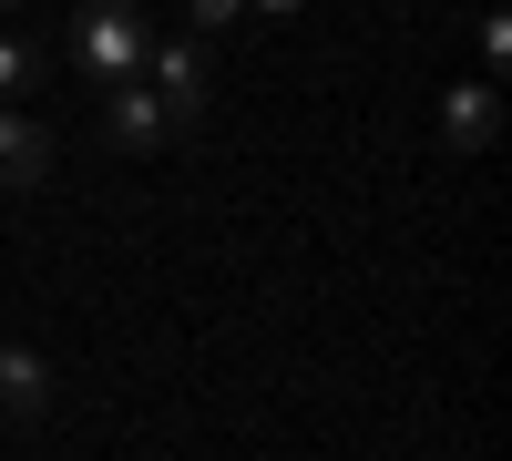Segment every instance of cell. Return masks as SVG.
Returning <instances> with one entry per match:
<instances>
[{"label":"cell","instance_id":"obj_1","mask_svg":"<svg viewBox=\"0 0 512 461\" xmlns=\"http://www.w3.org/2000/svg\"><path fill=\"white\" fill-rule=\"evenodd\" d=\"M144 11L134 0H82V21H72V62L93 72V82H134L144 72Z\"/></svg>","mask_w":512,"mask_h":461},{"label":"cell","instance_id":"obj_2","mask_svg":"<svg viewBox=\"0 0 512 461\" xmlns=\"http://www.w3.org/2000/svg\"><path fill=\"white\" fill-rule=\"evenodd\" d=\"M103 134L123 144V154H154L175 123H164V93H144V72L134 82H103Z\"/></svg>","mask_w":512,"mask_h":461},{"label":"cell","instance_id":"obj_3","mask_svg":"<svg viewBox=\"0 0 512 461\" xmlns=\"http://www.w3.org/2000/svg\"><path fill=\"white\" fill-rule=\"evenodd\" d=\"M144 72H154V93H164V123H185L205 113V41H164V52H144Z\"/></svg>","mask_w":512,"mask_h":461},{"label":"cell","instance_id":"obj_4","mask_svg":"<svg viewBox=\"0 0 512 461\" xmlns=\"http://www.w3.org/2000/svg\"><path fill=\"white\" fill-rule=\"evenodd\" d=\"M441 134H451L461 154H482V144L502 134V93H492V82H461V93H441Z\"/></svg>","mask_w":512,"mask_h":461},{"label":"cell","instance_id":"obj_5","mask_svg":"<svg viewBox=\"0 0 512 461\" xmlns=\"http://www.w3.org/2000/svg\"><path fill=\"white\" fill-rule=\"evenodd\" d=\"M41 175H52V134L0 103V185H41Z\"/></svg>","mask_w":512,"mask_h":461},{"label":"cell","instance_id":"obj_6","mask_svg":"<svg viewBox=\"0 0 512 461\" xmlns=\"http://www.w3.org/2000/svg\"><path fill=\"white\" fill-rule=\"evenodd\" d=\"M41 400H52V369H41L21 339L0 349V410H21V421H41Z\"/></svg>","mask_w":512,"mask_h":461},{"label":"cell","instance_id":"obj_7","mask_svg":"<svg viewBox=\"0 0 512 461\" xmlns=\"http://www.w3.org/2000/svg\"><path fill=\"white\" fill-rule=\"evenodd\" d=\"M31 82H41V41L0 31V103H11V93H31Z\"/></svg>","mask_w":512,"mask_h":461},{"label":"cell","instance_id":"obj_8","mask_svg":"<svg viewBox=\"0 0 512 461\" xmlns=\"http://www.w3.org/2000/svg\"><path fill=\"white\" fill-rule=\"evenodd\" d=\"M472 41H482V62H492V72L512 62V21H502V11H482V31H472Z\"/></svg>","mask_w":512,"mask_h":461},{"label":"cell","instance_id":"obj_9","mask_svg":"<svg viewBox=\"0 0 512 461\" xmlns=\"http://www.w3.org/2000/svg\"><path fill=\"white\" fill-rule=\"evenodd\" d=\"M185 11H195L205 31H216V21H236V11H246V0H185Z\"/></svg>","mask_w":512,"mask_h":461},{"label":"cell","instance_id":"obj_10","mask_svg":"<svg viewBox=\"0 0 512 461\" xmlns=\"http://www.w3.org/2000/svg\"><path fill=\"white\" fill-rule=\"evenodd\" d=\"M256 11H297V0H256Z\"/></svg>","mask_w":512,"mask_h":461},{"label":"cell","instance_id":"obj_11","mask_svg":"<svg viewBox=\"0 0 512 461\" xmlns=\"http://www.w3.org/2000/svg\"><path fill=\"white\" fill-rule=\"evenodd\" d=\"M0 11H21V0H0Z\"/></svg>","mask_w":512,"mask_h":461}]
</instances>
